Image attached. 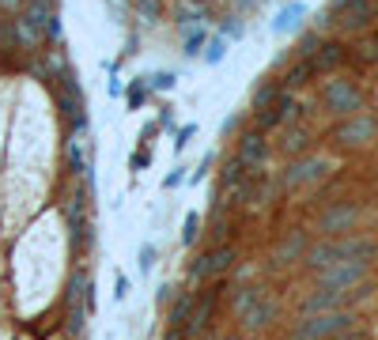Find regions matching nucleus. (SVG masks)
<instances>
[{
    "mask_svg": "<svg viewBox=\"0 0 378 340\" xmlns=\"http://www.w3.org/2000/svg\"><path fill=\"white\" fill-rule=\"evenodd\" d=\"M276 314H280V306H276V299L269 295V291H265L261 299H254L250 306L242 310V314H238V321H242V329H265V325H272L276 321Z\"/></svg>",
    "mask_w": 378,
    "mask_h": 340,
    "instance_id": "obj_8",
    "label": "nucleus"
},
{
    "mask_svg": "<svg viewBox=\"0 0 378 340\" xmlns=\"http://www.w3.org/2000/svg\"><path fill=\"white\" fill-rule=\"evenodd\" d=\"M189 136H193V125H186V128H182V133H178V140H174V148H186V144H189Z\"/></svg>",
    "mask_w": 378,
    "mask_h": 340,
    "instance_id": "obj_30",
    "label": "nucleus"
},
{
    "mask_svg": "<svg viewBox=\"0 0 378 340\" xmlns=\"http://www.w3.org/2000/svg\"><path fill=\"white\" fill-rule=\"evenodd\" d=\"M174 84H178V76H174V72H155V76H152V87L155 91H170Z\"/></svg>",
    "mask_w": 378,
    "mask_h": 340,
    "instance_id": "obj_26",
    "label": "nucleus"
},
{
    "mask_svg": "<svg viewBox=\"0 0 378 340\" xmlns=\"http://www.w3.org/2000/svg\"><path fill=\"white\" fill-rule=\"evenodd\" d=\"M224 340H235V337H224Z\"/></svg>",
    "mask_w": 378,
    "mask_h": 340,
    "instance_id": "obj_34",
    "label": "nucleus"
},
{
    "mask_svg": "<svg viewBox=\"0 0 378 340\" xmlns=\"http://www.w3.org/2000/svg\"><path fill=\"white\" fill-rule=\"evenodd\" d=\"M307 15V4H288L280 15H276V23H272V31L276 34H288L291 27H299V20Z\"/></svg>",
    "mask_w": 378,
    "mask_h": 340,
    "instance_id": "obj_17",
    "label": "nucleus"
},
{
    "mask_svg": "<svg viewBox=\"0 0 378 340\" xmlns=\"http://www.w3.org/2000/svg\"><path fill=\"white\" fill-rule=\"evenodd\" d=\"M310 72H314V64H310L307 57H303L299 64H295V68L288 72V87H299V84H307V76Z\"/></svg>",
    "mask_w": 378,
    "mask_h": 340,
    "instance_id": "obj_23",
    "label": "nucleus"
},
{
    "mask_svg": "<svg viewBox=\"0 0 378 340\" xmlns=\"http://www.w3.org/2000/svg\"><path fill=\"white\" fill-rule=\"evenodd\" d=\"M326 106L340 117H352V114L363 110V95H359V87L348 84V80H329L326 84Z\"/></svg>",
    "mask_w": 378,
    "mask_h": 340,
    "instance_id": "obj_3",
    "label": "nucleus"
},
{
    "mask_svg": "<svg viewBox=\"0 0 378 340\" xmlns=\"http://www.w3.org/2000/svg\"><path fill=\"white\" fill-rule=\"evenodd\" d=\"M348 291H329V288H318L314 295L303 302V318L307 314H326V310H340V302H344Z\"/></svg>",
    "mask_w": 378,
    "mask_h": 340,
    "instance_id": "obj_13",
    "label": "nucleus"
},
{
    "mask_svg": "<svg viewBox=\"0 0 378 340\" xmlns=\"http://www.w3.org/2000/svg\"><path fill=\"white\" fill-rule=\"evenodd\" d=\"M371 136H375V121H371V117H363V114L337 128V140L348 144V148H356V144H367Z\"/></svg>",
    "mask_w": 378,
    "mask_h": 340,
    "instance_id": "obj_12",
    "label": "nucleus"
},
{
    "mask_svg": "<svg viewBox=\"0 0 378 340\" xmlns=\"http://www.w3.org/2000/svg\"><path fill=\"white\" fill-rule=\"evenodd\" d=\"M329 174V163L321 159V155H310V159L295 163V167H288V174H284V189H303V186H314V182H321Z\"/></svg>",
    "mask_w": 378,
    "mask_h": 340,
    "instance_id": "obj_7",
    "label": "nucleus"
},
{
    "mask_svg": "<svg viewBox=\"0 0 378 340\" xmlns=\"http://www.w3.org/2000/svg\"><path fill=\"white\" fill-rule=\"evenodd\" d=\"M276 98H280V87H276V84H261V87H257V95H254V110H257V114H265Z\"/></svg>",
    "mask_w": 378,
    "mask_h": 340,
    "instance_id": "obj_18",
    "label": "nucleus"
},
{
    "mask_svg": "<svg viewBox=\"0 0 378 340\" xmlns=\"http://www.w3.org/2000/svg\"><path fill=\"white\" fill-rule=\"evenodd\" d=\"M307 148V133H303V128H295V133H288V140H284V151H303Z\"/></svg>",
    "mask_w": 378,
    "mask_h": 340,
    "instance_id": "obj_25",
    "label": "nucleus"
},
{
    "mask_svg": "<svg viewBox=\"0 0 378 340\" xmlns=\"http://www.w3.org/2000/svg\"><path fill=\"white\" fill-rule=\"evenodd\" d=\"M303 253H307V235H303V231H291L280 246H276V265H291L295 257H303Z\"/></svg>",
    "mask_w": 378,
    "mask_h": 340,
    "instance_id": "obj_15",
    "label": "nucleus"
},
{
    "mask_svg": "<svg viewBox=\"0 0 378 340\" xmlns=\"http://www.w3.org/2000/svg\"><path fill=\"white\" fill-rule=\"evenodd\" d=\"M303 261H307V269L326 272V269H333V265H340V246L337 242H314V246H307Z\"/></svg>",
    "mask_w": 378,
    "mask_h": 340,
    "instance_id": "obj_11",
    "label": "nucleus"
},
{
    "mask_svg": "<svg viewBox=\"0 0 378 340\" xmlns=\"http://www.w3.org/2000/svg\"><path fill=\"white\" fill-rule=\"evenodd\" d=\"M375 257H378V242H375Z\"/></svg>",
    "mask_w": 378,
    "mask_h": 340,
    "instance_id": "obj_33",
    "label": "nucleus"
},
{
    "mask_svg": "<svg viewBox=\"0 0 378 340\" xmlns=\"http://www.w3.org/2000/svg\"><path fill=\"white\" fill-rule=\"evenodd\" d=\"M344 57H348V53H344V45H340V42H321L318 53L310 57V64H314V72H333L337 64H344Z\"/></svg>",
    "mask_w": 378,
    "mask_h": 340,
    "instance_id": "obj_14",
    "label": "nucleus"
},
{
    "mask_svg": "<svg viewBox=\"0 0 378 340\" xmlns=\"http://www.w3.org/2000/svg\"><path fill=\"white\" fill-rule=\"evenodd\" d=\"M23 23H31L42 38H57V34H61V20H57L53 0H31L27 12H23Z\"/></svg>",
    "mask_w": 378,
    "mask_h": 340,
    "instance_id": "obj_6",
    "label": "nucleus"
},
{
    "mask_svg": "<svg viewBox=\"0 0 378 340\" xmlns=\"http://www.w3.org/2000/svg\"><path fill=\"white\" fill-rule=\"evenodd\" d=\"M235 159L242 163V167L250 170V174L265 170V163H269V140H265L261 128H250V133L238 136V151H235Z\"/></svg>",
    "mask_w": 378,
    "mask_h": 340,
    "instance_id": "obj_2",
    "label": "nucleus"
},
{
    "mask_svg": "<svg viewBox=\"0 0 378 340\" xmlns=\"http://www.w3.org/2000/svg\"><path fill=\"white\" fill-rule=\"evenodd\" d=\"M333 340H359V337H352V333H340V337H333Z\"/></svg>",
    "mask_w": 378,
    "mask_h": 340,
    "instance_id": "obj_32",
    "label": "nucleus"
},
{
    "mask_svg": "<svg viewBox=\"0 0 378 340\" xmlns=\"http://www.w3.org/2000/svg\"><path fill=\"white\" fill-rule=\"evenodd\" d=\"M219 291L224 288H208L201 299H193V310H189V321L182 333H201V329L212 321V314H216V302H219Z\"/></svg>",
    "mask_w": 378,
    "mask_h": 340,
    "instance_id": "obj_10",
    "label": "nucleus"
},
{
    "mask_svg": "<svg viewBox=\"0 0 378 340\" xmlns=\"http://www.w3.org/2000/svg\"><path fill=\"white\" fill-rule=\"evenodd\" d=\"M193 299H197V295H189V291H186V295L178 299V306L170 310V321H174V329H186V321H189V310H193Z\"/></svg>",
    "mask_w": 378,
    "mask_h": 340,
    "instance_id": "obj_20",
    "label": "nucleus"
},
{
    "mask_svg": "<svg viewBox=\"0 0 378 340\" xmlns=\"http://www.w3.org/2000/svg\"><path fill=\"white\" fill-rule=\"evenodd\" d=\"M363 276H367V261H340L333 269L318 272L321 288H329V291H352Z\"/></svg>",
    "mask_w": 378,
    "mask_h": 340,
    "instance_id": "obj_4",
    "label": "nucleus"
},
{
    "mask_svg": "<svg viewBox=\"0 0 378 340\" xmlns=\"http://www.w3.org/2000/svg\"><path fill=\"white\" fill-rule=\"evenodd\" d=\"M182 34H186V57H197L201 45H205V38H208V31L205 27H189V31H182Z\"/></svg>",
    "mask_w": 378,
    "mask_h": 340,
    "instance_id": "obj_21",
    "label": "nucleus"
},
{
    "mask_svg": "<svg viewBox=\"0 0 378 340\" xmlns=\"http://www.w3.org/2000/svg\"><path fill=\"white\" fill-rule=\"evenodd\" d=\"M352 329V314L348 310H326V314H307L295 325V340H333Z\"/></svg>",
    "mask_w": 378,
    "mask_h": 340,
    "instance_id": "obj_1",
    "label": "nucleus"
},
{
    "mask_svg": "<svg viewBox=\"0 0 378 340\" xmlns=\"http://www.w3.org/2000/svg\"><path fill=\"white\" fill-rule=\"evenodd\" d=\"M152 265H155V246L147 242V246H140V253H136V269H140V272H152Z\"/></svg>",
    "mask_w": 378,
    "mask_h": 340,
    "instance_id": "obj_24",
    "label": "nucleus"
},
{
    "mask_svg": "<svg viewBox=\"0 0 378 340\" xmlns=\"http://www.w3.org/2000/svg\"><path fill=\"white\" fill-rule=\"evenodd\" d=\"M197 223H201V219H197V212H189L186 216V227H182V242H193V238H197Z\"/></svg>",
    "mask_w": 378,
    "mask_h": 340,
    "instance_id": "obj_27",
    "label": "nucleus"
},
{
    "mask_svg": "<svg viewBox=\"0 0 378 340\" xmlns=\"http://www.w3.org/2000/svg\"><path fill=\"white\" fill-rule=\"evenodd\" d=\"M186 167H174V174H167V182H163V189H174V186H182L186 182V174H182Z\"/></svg>",
    "mask_w": 378,
    "mask_h": 340,
    "instance_id": "obj_28",
    "label": "nucleus"
},
{
    "mask_svg": "<svg viewBox=\"0 0 378 340\" xmlns=\"http://www.w3.org/2000/svg\"><path fill=\"white\" fill-rule=\"evenodd\" d=\"M371 15H375V4H371V0H363V4L348 8L344 20H340V27H344V31H363V27L371 23Z\"/></svg>",
    "mask_w": 378,
    "mask_h": 340,
    "instance_id": "obj_16",
    "label": "nucleus"
},
{
    "mask_svg": "<svg viewBox=\"0 0 378 340\" xmlns=\"http://www.w3.org/2000/svg\"><path fill=\"white\" fill-rule=\"evenodd\" d=\"M265 295V288H257V283H246V288H238V295H235V318L242 314L246 306H250L254 299H261Z\"/></svg>",
    "mask_w": 378,
    "mask_h": 340,
    "instance_id": "obj_19",
    "label": "nucleus"
},
{
    "mask_svg": "<svg viewBox=\"0 0 378 340\" xmlns=\"http://www.w3.org/2000/svg\"><path fill=\"white\" fill-rule=\"evenodd\" d=\"M227 57V38L224 34H216V38L208 42V50H205V64H219Z\"/></svg>",
    "mask_w": 378,
    "mask_h": 340,
    "instance_id": "obj_22",
    "label": "nucleus"
},
{
    "mask_svg": "<svg viewBox=\"0 0 378 340\" xmlns=\"http://www.w3.org/2000/svg\"><path fill=\"white\" fill-rule=\"evenodd\" d=\"M359 219V208L356 205H329L318 219V231L321 235H337V231H352Z\"/></svg>",
    "mask_w": 378,
    "mask_h": 340,
    "instance_id": "obj_9",
    "label": "nucleus"
},
{
    "mask_svg": "<svg viewBox=\"0 0 378 340\" xmlns=\"http://www.w3.org/2000/svg\"><path fill=\"white\" fill-rule=\"evenodd\" d=\"M167 340H186V333H182V329H170V333H167Z\"/></svg>",
    "mask_w": 378,
    "mask_h": 340,
    "instance_id": "obj_31",
    "label": "nucleus"
},
{
    "mask_svg": "<svg viewBox=\"0 0 378 340\" xmlns=\"http://www.w3.org/2000/svg\"><path fill=\"white\" fill-rule=\"evenodd\" d=\"M114 295H117V299L129 295V276H125V272H117V291H114Z\"/></svg>",
    "mask_w": 378,
    "mask_h": 340,
    "instance_id": "obj_29",
    "label": "nucleus"
},
{
    "mask_svg": "<svg viewBox=\"0 0 378 340\" xmlns=\"http://www.w3.org/2000/svg\"><path fill=\"white\" fill-rule=\"evenodd\" d=\"M235 265V246H216V250H208L205 257H201L197 265H193V280H205V283H212V280H219L227 269Z\"/></svg>",
    "mask_w": 378,
    "mask_h": 340,
    "instance_id": "obj_5",
    "label": "nucleus"
}]
</instances>
